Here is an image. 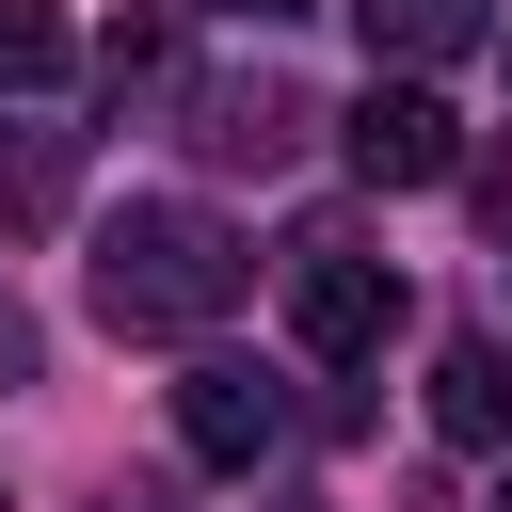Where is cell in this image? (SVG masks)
Returning a JSON list of instances; mask_svg holds the SVG:
<instances>
[{
	"label": "cell",
	"instance_id": "1",
	"mask_svg": "<svg viewBox=\"0 0 512 512\" xmlns=\"http://www.w3.org/2000/svg\"><path fill=\"white\" fill-rule=\"evenodd\" d=\"M240 288H256L240 224H208V208H176V192H144V208L96 224V320H112V336H208Z\"/></svg>",
	"mask_w": 512,
	"mask_h": 512
},
{
	"label": "cell",
	"instance_id": "2",
	"mask_svg": "<svg viewBox=\"0 0 512 512\" xmlns=\"http://www.w3.org/2000/svg\"><path fill=\"white\" fill-rule=\"evenodd\" d=\"M288 336H304L320 368H368V352L400 336V272L352 256V240H304V272H288Z\"/></svg>",
	"mask_w": 512,
	"mask_h": 512
},
{
	"label": "cell",
	"instance_id": "3",
	"mask_svg": "<svg viewBox=\"0 0 512 512\" xmlns=\"http://www.w3.org/2000/svg\"><path fill=\"white\" fill-rule=\"evenodd\" d=\"M336 144H352V176H368V192H432V176H464V128H448V96H432V80H368Z\"/></svg>",
	"mask_w": 512,
	"mask_h": 512
},
{
	"label": "cell",
	"instance_id": "4",
	"mask_svg": "<svg viewBox=\"0 0 512 512\" xmlns=\"http://www.w3.org/2000/svg\"><path fill=\"white\" fill-rule=\"evenodd\" d=\"M176 448H192V464H224V480H240V464H272V448H288V384H272V368H240V352L176 368Z\"/></svg>",
	"mask_w": 512,
	"mask_h": 512
},
{
	"label": "cell",
	"instance_id": "5",
	"mask_svg": "<svg viewBox=\"0 0 512 512\" xmlns=\"http://www.w3.org/2000/svg\"><path fill=\"white\" fill-rule=\"evenodd\" d=\"M304 128H320V112H304V80H272V64H256V80H208V96H192V144H208V160H256V176H272V160H288Z\"/></svg>",
	"mask_w": 512,
	"mask_h": 512
},
{
	"label": "cell",
	"instance_id": "6",
	"mask_svg": "<svg viewBox=\"0 0 512 512\" xmlns=\"http://www.w3.org/2000/svg\"><path fill=\"white\" fill-rule=\"evenodd\" d=\"M352 32H368L384 80H432V64H464V48L496 32V0H352Z\"/></svg>",
	"mask_w": 512,
	"mask_h": 512
},
{
	"label": "cell",
	"instance_id": "7",
	"mask_svg": "<svg viewBox=\"0 0 512 512\" xmlns=\"http://www.w3.org/2000/svg\"><path fill=\"white\" fill-rule=\"evenodd\" d=\"M432 432L448 448H512V336H448L432 352Z\"/></svg>",
	"mask_w": 512,
	"mask_h": 512
},
{
	"label": "cell",
	"instance_id": "8",
	"mask_svg": "<svg viewBox=\"0 0 512 512\" xmlns=\"http://www.w3.org/2000/svg\"><path fill=\"white\" fill-rule=\"evenodd\" d=\"M64 192H80V128H32V112H0V240L64 224Z\"/></svg>",
	"mask_w": 512,
	"mask_h": 512
},
{
	"label": "cell",
	"instance_id": "9",
	"mask_svg": "<svg viewBox=\"0 0 512 512\" xmlns=\"http://www.w3.org/2000/svg\"><path fill=\"white\" fill-rule=\"evenodd\" d=\"M80 64V32H64V0H0V96H48Z\"/></svg>",
	"mask_w": 512,
	"mask_h": 512
},
{
	"label": "cell",
	"instance_id": "10",
	"mask_svg": "<svg viewBox=\"0 0 512 512\" xmlns=\"http://www.w3.org/2000/svg\"><path fill=\"white\" fill-rule=\"evenodd\" d=\"M96 80L112 96H176V16H112L96 32Z\"/></svg>",
	"mask_w": 512,
	"mask_h": 512
},
{
	"label": "cell",
	"instance_id": "11",
	"mask_svg": "<svg viewBox=\"0 0 512 512\" xmlns=\"http://www.w3.org/2000/svg\"><path fill=\"white\" fill-rule=\"evenodd\" d=\"M32 368H48V320H32L16 288H0V384H32Z\"/></svg>",
	"mask_w": 512,
	"mask_h": 512
},
{
	"label": "cell",
	"instance_id": "12",
	"mask_svg": "<svg viewBox=\"0 0 512 512\" xmlns=\"http://www.w3.org/2000/svg\"><path fill=\"white\" fill-rule=\"evenodd\" d=\"M96 512H192V496H176V480H112Z\"/></svg>",
	"mask_w": 512,
	"mask_h": 512
},
{
	"label": "cell",
	"instance_id": "13",
	"mask_svg": "<svg viewBox=\"0 0 512 512\" xmlns=\"http://www.w3.org/2000/svg\"><path fill=\"white\" fill-rule=\"evenodd\" d=\"M192 16H240V32H288L304 0H192Z\"/></svg>",
	"mask_w": 512,
	"mask_h": 512
},
{
	"label": "cell",
	"instance_id": "14",
	"mask_svg": "<svg viewBox=\"0 0 512 512\" xmlns=\"http://www.w3.org/2000/svg\"><path fill=\"white\" fill-rule=\"evenodd\" d=\"M480 224H496V240H512V160H496V176H480Z\"/></svg>",
	"mask_w": 512,
	"mask_h": 512
},
{
	"label": "cell",
	"instance_id": "15",
	"mask_svg": "<svg viewBox=\"0 0 512 512\" xmlns=\"http://www.w3.org/2000/svg\"><path fill=\"white\" fill-rule=\"evenodd\" d=\"M496 512H512V480H496Z\"/></svg>",
	"mask_w": 512,
	"mask_h": 512
}]
</instances>
